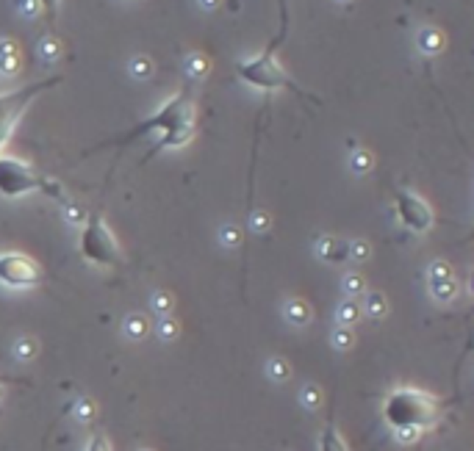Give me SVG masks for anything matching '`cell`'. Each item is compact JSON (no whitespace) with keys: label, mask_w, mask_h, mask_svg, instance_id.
Returning <instances> with one entry per match:
<instances>
[{"label":"cell","mask_w":474,"mask_h":451,"mask_svg":"<svg viewBox=\"0 0 474 451\" xmlns=\"http://www.w3.org/2000/svg\"><path fill=\"white\" fill-rule=\"evenodd\" d=\"M150 133H161V138L150 147V152L142 158V164L153 161V158H155L158 152H164V150H178V147L189 144L191 138H194V100H191V91L186 89V86L181 91H175L153 117H147L139 125H134L125 136L100 144V150H103V147H111V144H117V147L125 150V147H131L134 141H139L142 136H150Z\"/></svg>","instance_id":"obj_1"},{"label":"cell","mask_w":474,"mask_h":451,"mask_svg":"<svg viewBox=\"0 0 474 451\" xmlns=\"http://www.w3.org/2000/svg\"><path fill=\"white\" fill-rule=\"evenodd\" d=\"M444 415V402L422 388H394L383 402V418L391 429H435Z\"/></svg>","instance_id":"obj_2"},{"label":"cell","mask_w":474,"mask_h":451,"mask_svg":"<svg viewBox=\"0 0 474 451\" xmlns=\"http://www.w3.org/2000/svg\"><path fill=\"white\" fill-rule=\"evenodd\" d=\"M45 194L50 200H64V188L61 183L50 181L45 175H39L28 161L17 158V155H6L0 152V197L17 200L25 194Z\"/></svg>","instance_id":"obj_3"},{"label":"cell","mask_w":474,"mask_h":451,"mask_svg":"<svg viewBox=\"0 0 474 451\" xmlns=\"http://www.w3.org/2000/svg\"><path fill=\"white\" fill-rule=\"evenodd\" d=\"M78 252L87 263L100 266V269H111L122 261V249L114 238V233L108 230V225L103 222L100 214H89L84 230H81V238H78Z\"/></svg>","instance_id":"obj_4"},{"label":"cell","mask_w":474,"mask_h":451,"mask_svg":"<svg viewBox=\"0 0 474 451\" xmlns=\"http://www.w3.org/2000/svg\"><path fill=\"white\" fill-rule=\"evenodd\" d=\"M61 81H64L61 75H50V78H42V81L25 84V86H20V89L0 91V150H3V144L8 141V136L14 133L20 117L28 111V105H31L42 91L58 86Z\"/></svg>","instance_id":"obj_5"},{"label":"cell","mask_w":474,"mask_h":451,"mask_svg":"<svg viewBox=\"0 0 474 451\" xmlns=\"http://www.w3.org/2000/svg\"><path fill=\"white\" fill-rule=\"evenodd\" d=\"M236 72L244 84H250V86H255V89H261V91L288 89V91H294V94H300V97H305V91L300 89V86L288 78V72L281 67V61L275 58V53H267V50H264L258 58H250V61L238 64Z\"/></svg>","instance_id":"obj_6"},{"label":"cell","mask_w":474,"mask_h":451,"mask_svg":"<svg viewBox=\"0 0 474 451\" xmlns=\"http://www.w3.org/2000/svg\"><path fill=\"white\" fill-rule=\"evenodd\" d=\"M0 282L11 291H28L42 282V269L23 252H0Z\"/></svg>","instance_id":"obj_7"},{"label":"cell","mask_w":474,"mask_h":451,"mask_svg":"<svg viewBox=\"0 0 474 451\" xmlns=\"http://www.w3.org/2000/svg\"><path fill=\"white\" fill-rule=\"evenodd\" d=\"M394 208H397V216H399L402 227L416 233V235H425L435 227V214H433L430 202L414 191H397Z\"/></svg>","instance_id":"obj_8"},{"label":"cell","mask_w":474,"mask_h":451,"mask_svg":"<svg viewBox=\"0 0 474 451\" xmlns=\"http://www.w3.org/2000/svg\"><path fill=\"white\" fill-rule=\"evenodd\" d=\"M319 255L328 263H344V261H350V241L335 238V235H325L319 241Z\"/></svg>","instance_id":"obj_9"},{"label":"cell","mask_w":474,"mask_h":451,"mask_svg":"<svg viewBox=\"0 0 474 451\" xmlns=\"http://www.w3.org/2000/svg\"><path fill=\"white\" fill-rule=\"evenodd\" d=\"M283 316L288 324H297V327H302V324H308L311 321V305L305 302V299H288L283 308Z\"/></svg>","instance_id":"obj_10"},{"label":"cell","mask_w":474,"mask_h":451,"mask_svg":"<svg viewBox=\"0 0 474 451\" xmlns=\"http://www.w3.org/2000/svg\"><path fill=\"white\" fill-rule=\"evenodd\" d=\"M430 294H433L435 302H455L458 294H461V285H458L455 277L452 280H438V282H430Z\"/></svg>","instance_id":"obj_11"},{"label":"cell","mask_w":474,"mask_h":451,"mask_svg":"<svg viewBox=\"0 0 474 451\" xmlns=\"http://www.w3.org/2000/svg\"><path fill=\"white\" fill-rule=\"evenodd\" d=\"M319 451H350L347 443H344V438H341V432L333 424H328L322 429V435H319Z\"/></svg>","instance_id":"obj_12"},{"label":"cell","mask_w":474,"mask_h":451,"mask_svg":"<svg viewBox=\"0 0 474 451\" xmlns=\"http://www.w3.org/2000/svg\"><path fill=\"white\" fill-rule=\"evenodd\" d=\"M361 316H364V308H361V302H358L355 296H350L347 302L338 305V321H341V327H352Z\"/></svg>","instance_id":"obj_13"},{"label":"cell","mask_w":474,"mask_h":451,"mask_svg":"<svg viewBox=\"0 0 474 451\" xmlns=\"http://www.w3.org/2000/svg\"><path fill=\"white\" fill-rule=\"evenodd\" d=\"M150 321L142 316V313H134V316L125 318V332H128V338H134V341H144L147 335H150Z\"/></svg>","instance_id":"obj_14"},{"label":"cell","mask_w":474,"mask_h":451,"mask_svg":"<svg viewBox=\"0 0 474 451\" xmlns=\"http://www.w3.org/2000/svg\"><path fill=\"white\" fill-rule=\"evenodd\" d=\"M361 308H364V313H369V316H375V318H383L388 313V302H385V296L378 294V291L366 294V302H364Z\"/></svg>","instance_id":"obj_15"},{"label":"cell","mask_w":474,"mask_h":451,"mask_svg":"<svg viewBox=\"0 0 474 451\" xmlns=\"http://www.w3.org/2000/svg\"><path fill=\"white\" fill-rule=\"evenodd\" d=\"M331 341L338 352H347V349L355 346V332H352V327H335L331 335Z\"/></svg>","instance_id":"obj_16"},{"label":"cell","mask_w":474,"mask_h":451,"mask_svg":"<svg viewBox=\"0 0 474 451\" xmlns=\"http://www.w3.org/2000/svg\"><path fill=\"white\" fill-rule=\"evenodd\" d=\"M427 277H430V282H438V280H452V277H455V269H452V263H449V261H433V263H430V269H427Z\"/></svg>","instance_id":"obj_17"},{"label":"cell","mask_w":474,"mask_h":451,"mask_svg":"<svg viewBox=\"0 0 474 451\" xmlns=\"http://www.w3.org/2000/svg\"><path fill=\"white\" fill-rule=\"evenodd\" d=\"M37 352H39V344H37L34 338H20L17 346H14V355H17L20 360H34Z\"/></svg>","instance_id":"obj_18"},{"label":"cell","mask_w":474,"mask_h":451,"mask_svg":"<svg viewBox=\"0 0 474 451\" xmlns=\"http://www.w3.org/2000/svg\"><path fill=\"white\" fill-rule=\"evenodd\" d=\"M344 291H347L350 296L364 294V291H366V277H364V274H358V271L347 274V277H344Z\"/></svg>","instance_id":"obj_19"},{"label":"cell","mask_w":474,"mask_h":451,"mask_svg":"<svg viewBox=\"0 0 474 451\" xmlns=\"http://www.w3.org/2000/svg\"><path fill=\"white\" fill-rule=\"evenodd\" d=\"M269 377H272L275 382H286V379L291 377V365H288L283 358H272V360H269Z\"/></svg>","instance_id":"obj_20"},{"label":"cell","mask_w":474,"mask_h":451,"mask_svg":"<svg viewBox=\"0 0 474 451\" xmlns=\"http://www.w3.org/2000/svg\"><path fill=\"white\" fill-rule=\"evenodd\" d=\"M281 3V31H278V37L267 45V53H275L278 47H281V42L286 39V25H288V6H286V0H278Z\"/></svg>","instance_id":"obj_21"},{"label":"cell","mask_w":474,"mask_h":451,"mask_svg":"<svg viewBox=\"0 0 474 451\" xmlns=\"http://www.w3.org/2000/svg\"><path fill=\"white\" fill-rule=\"evenodd\" d=\"M95 415H97V405L92 399H78V402H75V418H78V421L89 424Z\"/></svg>","instance_id":"obj_22"},{"label":"cell","mask_w":474,"mask_h":451,"mask_svg":"<svg viewBox=\"0 0 474 451\" xmlns=\"http://www.w3.org/2000/svg\"><path fill=\"white\" fill-rule=\"evenodd\" d=\"M350 166H352L358 175H366V172L372 169V155H369L366 150H355V152H352V161H350Z\"/></svg>","instance_id":"obj_23"},{"label":"cell","mask_w":474,"mask_h":451,"mask_svg":"<svg viewBox=\"0 0 474 451\" xmlns=\"http://www.w3.org/2000/svg\"><path fill=\"white\" fill-rule=\"evenodd\" d=\"M302 405L308 407V410H319V407H322V391H319L316 385H308V388L302 391Z\"/></svg>","instance_id":"obj_24"},{"label":"cell","mask_w":474,"mask_h":451,"mask_svg":"<svg viewBox=\"0 0 474 451\" xmlns=\"http://www.w3.org/2000/svg\"><path fill=\"white\" fill-rule=\"evenodd\" d=\"M178 332H181V327H178V321L175 318H161V324H158V335L164 338V341H172V338H178Z\"/></svg>","instance_id":"obj_25"},{"label":"cell","mask_w":474,"mask_h":451,"mask_svg":"<svg viewBox=\"0 0 474 451\" xmlns=\"http://www.w3.org/2000/svg\"><path fill=\"white\" fill-rule=\"evenodd\" d=\"M419 45H422L425 53H435V50L441 47V34H438V31H422Z\"/></svg>","instance_id":"obj_26"},{"label":"cell","mask_w":474,"mask_h":451,"mask_svg":"<svg viewBox=\"0 0 474 451\" xmlns=\"http://www.w3.org/2000/svg\"><path fill=\"white\" fill-rule=\"evenodd\" d=\"M369 258V244L366 241H350V261H366Z\"/></svg>","instance_id":"obj_27"},{"label":"cell","mask_w":474,"mask_h":451,"mask_svg":"<svg viewBox=\"0 0 474 451\" xmlns=\"http://www.w3.org/2000/svg\"><path fill=\"white\" fill-rule=\"evenodd\" d=\"M153 308H155V313L167 316V313L172 311V296H169V294H164V291H161V294H155V296H153Z\"/></svg>","instance_id":"obj_28"},{"label":"cell","mask_w":474,"mask_h":451,"mask_svg":"<svg viewBox=\"0 0 474 451\" xmlns=\"http://www.w3.org/2000/svg\"><path fill=\"white\" fill-rule=\"evenodd\" d=\"M394 438L408 446V443H419V440H422V432H419V429H394Z\"/></svg>","instance_id":"obj_29"},{"label":"cell","mask_w":474,"mask_h":451,"mask_svg":"<svg viewBox=\"0 0 474 451\" xmlns=\"http://www.w3.org/2000/svg\"><path fill=\"white\" fill-rule=\"evenodd\" d=\"M222 244H225V247H238V244H241V230H238L236 225L222 227Z\"/></svg>","instance_id":"obj_30"},{"label":"cell","mask_w":474,"mask_h":451,"mask_svg":"<svg viewBox=\"0 0 474 451\" xmlns=\"http://www.w3.org/2000/svg\"><path fill=\"white\" fill-rule=\"evenodd\" d=\"M87 451H111V443H108V438L105 435H92L89 438V443H87Z\"/></svg>","instance_id":"obj_31"},{"label":"cell","mask_w":474,"mask_h":451,"mask_svg":"<svg viewBox=\"0 0 474 451\" xmlns=\"http://www.w3.org/2000/svg\"><path fill=\"white\" fill-rule=\"evenodd\" d=\"M87 216H89V214H87L81 205H67V219H70L72 225H84Z\"/></svg>","instance_id":"obj_32"},{"label":"cell","mask_w":474,"mask_h":451,"mask_svg":"<svg viewBox=\"0 0 474 451\" xmlns=\"http://www.w3.org/2000/svg\"><path fill=\"white\" fill-rule=\"evenodd\" d=\"M39 6L45 8V17H48L50 22L56 20V14H58V6H61V0H39Z\"/></svg>","instance_id":"obj_33"},{"label":"cell","mask_w":474,"mask_h":451,"mask_svg":"<svg viewBox=\"0 0 474 451\" xmlns=\"http://www.w3.org/2000/svg\"><path fill=\"white\" fill-rule=\"evenodd\" d=\"M252 230H258V233L269 230V216H267V214H255V216H252Z\"/></svg>","instance_id":"obj_34"},{"label":"cell","mask_w":474,"mask_h":451,"mask_svg":"<svg viewBox=\"0 0 474 451\" xmlns=\"http://www.w3.org/2000/svg\"><path fill=\"white\" fill-rule=\"evenodd\" d=\"M134 72H136V75H147V72H150V64H147V61H142V58H139V61L134 64Z\"/></svg>","instance_id":"obj_35"},{"label":"cell","mask_w":474,"mask_h":451,"mask_svg":"<svg viewBox=\"0 0 474 451\" xmlns=\"http://www.w3.org/2000/svg\"><path fill=\"white\" fill-rule=\"evenodd\" d=\"M191 70H194V72H197V75H200V72H203V70H205V64H203V61H200V58H194V61H191Z\"/></svg>","instance_id":"obj_36"},{"label":"cell","mask_w":474,"mask_h":451,"mask_svg":"<svg viewBox=\"0 0 474 451\" xmlns=\"http://www.w3.org/2000/svg\"><path fill=\"white\" fill-rule=\"evenodd\" d=\"M203 3H205V6H208V3H211V6H214V3H217V0H203Z\"/></svg>","instance_id":"obj_37"},{"label":"cell","mask_w":474,"mask_h":451,"mask_svg":"<svg viewBox=\"0 0 474 451\" xmlns=\"http://www.w3.org/2000/svg\"><path fill=\"white\" fill-rule=\"evenodd\" d=\"M0 399H3V385H0Z\"/></svg>","instance_id":"obj_38"}]
</instances>
